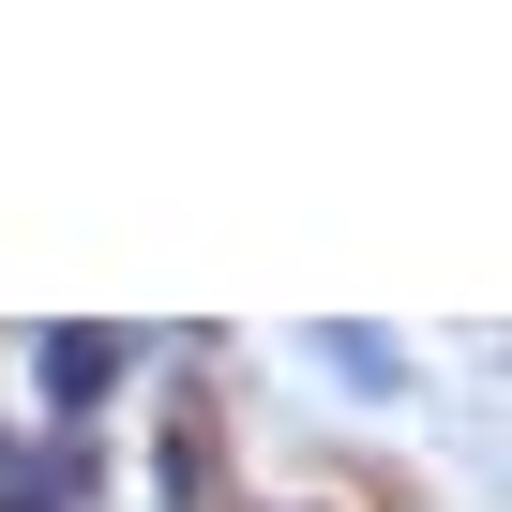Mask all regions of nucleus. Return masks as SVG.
<instances>
[{
    "label": "nucleus",
    "mask_w": 512,
    "mask_h": 512,
    "mask_svg": "<svg viewBox=\"0 0 512 512\" xmlns=\"http://www.w3.org/2000/svg\"><path fill=\"white\" fill-rule=\"evenodd\" d=\"M106 362H121V347H91V332H61V347H46V377H61V392H76V407H91V392H106Z\"/></svg>",
    "instance_id": "nucleus-1"
}]
</instances>
